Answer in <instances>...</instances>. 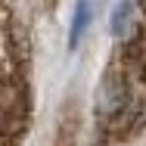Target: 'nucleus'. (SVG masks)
I'll use <instances>...</instances> for the list:
<instances>
[{
	"mask_svg": "<svg viewBox=\"0 0 146 146\" xmlns=\"http://www.w3.org/2000/svg\"><path fill=\"white\" fill-rule=\"evenodd\" d=\"M137 13V3L134 0H118L115 13H112V34L115 37H127V31H131V25H134V16Z\"/></svg>",
	"mask_w": 146,
	"mask_h": 146,
	"instance_id": "5",
	"label": "nucleus"
},
{
	"mask_svg": "<svg viewBox=\"0 0 146 146\" xmlns=\"http://www.w3.org/2000/svg\"><path fill=\"white\" fill-rule=\"evenodd\" d=\"M31 127V53L22 19L0 0V146H22Z\"/></svg>",
	"mask_w": 146,
	"mask_h": 146,
	"instance_id": "1",
	"label": "nucleus"
},
{
	"mask_svg": "<svg viewBox=\"0 0 146 146\" xmlns=\"http://www.w3.org/2000/svg\"><path fill=\"white\" fill-rule=\"evenodd\" d=\"M115 56L124 62V68L134 75V81L146 93V0L137 3V19L127 31V37H121V47Z\"/></svg>",
	"mask_w": 146,
	"mask_h": 146,
	"instance_id": "3",
	"label": "nucleus"
},
{
	"mask_svg": "<svg viewBox=\"0 0 146 146\" xmlns=\"http://www.w3.org/2000/svg\"><path fill=\"white\" fill-rule=\"evenodd\" d=\"M96 140L100 143H121L137 137L146 127V93L134 81L118 56L109 59L100 87H96Z\"/></svg>",
	"mask_w": 146,
	"mask_h": 146,
	"instance_id": "2",
	"label": "nucleus"
},
{
	"mask_svg": "<svg viewBox=\"0 0 146 146\" xmlns=\"http://www.w3.org/2000/svg\"><path fill=\"white\" fill-rule=\"evenodd\" d=\"M90 16H93L90 0H78V3H75V16H72V28H68V47H72V50L81 44V37H84V31H87V25H90Z\"/></svg>",
	"mask_w": 146,
	"mask_h": 146,
	"instance_id": "4",
	"label": "nucleus"
}]
</instances>
